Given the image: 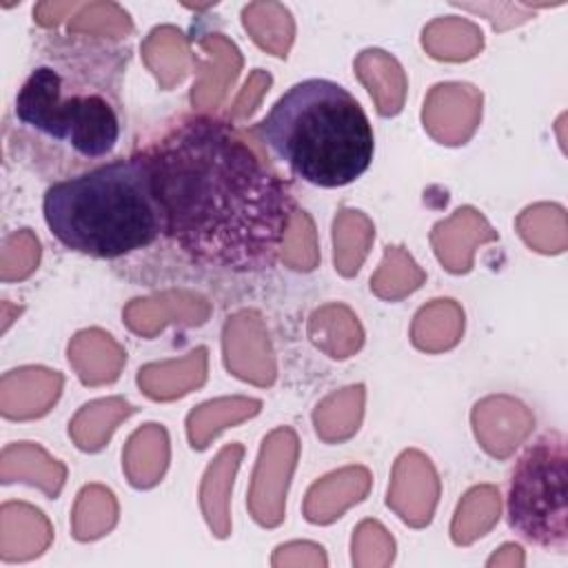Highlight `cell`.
Masks as SVG:
<instances>
[{
	"mask_svg": "<svg viewBox=\"0 0 568 568\" xmlns=\"http://www.w3.org/2000/svg\"><path fill=\"white\" fill-rule=\"evenodd\" d=\"M266 149L306 184L339 189L362 178L375 153V135L355 95L326 78L286 89L257 122Z\"/></svg>",
	"mask_w": 568,
	"mask_h": 568,
	"instance_id": "4",
	"label": "cell"
},
{
	"mask_svg": "<svg viewBox=\"0 0 568 568\" xmlns=\"http://www.w3.org/2000/svg\"><path fill=\"white\" fill-rule=\"evenodd\" d=\"M508 528L541 550L568 548V453L559 430L524 446L506 486Z\"/></svg>",
	"mask_w": 568,
	"mask_h": 568,
	"instance_id": "5",
	"label": "cell"
},
{
	"mask_svg": "<svg viewBox=\"0 0 568 568\" xmlns=\"http://www.w3.org/2000/svg\"><path fill=\"white\" fill-rule=\"evenodd\" d=\"M164 240L193 264L251 275L277 264L295 197L231 122L189 115L144 146Z\"/></svg>",
	"mask_w": 568,
	"mask_h": 568,
	"instance_id": "1",
	"label": "cell"
},
{
	"mask_svg": "<svg viewBox=\"0 0 568 568\" xmlns=\"http://www.w3.org/2000/svg\"><path fill=\"white\" fill-rule=\"evenodd\" d=\"M131 47L49 31L36 40L11 115L9 144L42 180L60 182L122 158Z\"/></svg>",
	"mask_w": 568,
	"mask_h": 568,
	"instance_id": "2",
	"label": "cell"
},
{
	"mask_svg": "<svg viewBox=\"0 0 568 568\" xmlns=\"http://www.w3.org/2000/svg\"><path fill=\"white\" fill-rule=\"evenodd\" d=\"M42 215L64 248L95 260L126 257L164 237V215L144 149L51 182Z\"/></svg>",
	"mask_w": 568,
	"mask_h": 568,
	"instance_id": "3",
	"label": "cell"
}]
</instances>
